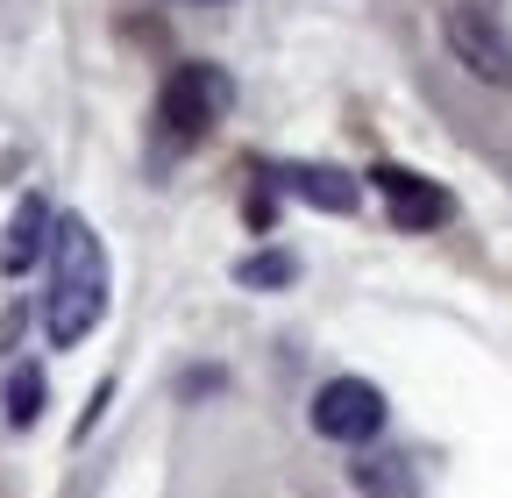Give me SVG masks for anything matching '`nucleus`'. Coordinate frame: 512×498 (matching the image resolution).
Segmentation results:
<instances>
[{"instance_id": "nucleus-4", "label": "nucleus", "mask_w": 512, "mask_h": 498, "mask_svg": "<svg viewBox=\"0 0 512 498\" xmlns=\"http://www.w3.org/2000/svg\"><path fill=\"white\" fill-rule=\"evenodd\" d=\"M221 107H228V79H221V72H207V65H178V72L164 79V100H157L164 129H171L178 143L207 136L214 121H221Z\"/></svg>"}, {"instance_id": "nucleus-9", "label": "nucleus", "mask_w": 512, "mask_h": 498, "mask_svg": "<svg viewBox=\"0 0 512 498\" xmlns=\"http://www.w3.org/2000/svg\"><path fill=\"white\" fill-rule=\"evenodd\" d=\"M43 399H50V392H43V370H29V363H22L15 378H8V427H36Z\"/></svg>"}, {"instance_id": "nucleus-7", "label": "nucleus", "mask_w": 512, "mask_h": 498, "mask_svg": "<svg viewBox=\"0 0 512 498\" xmlns=\"http://www.w3.org/2000/svg\"><path fill=\"white\" fill-rule=\"evenodd\" d=\"M43 228H50V207H43V200H22V207H15V221H8V242H0V271H8V278L36 264V249L50 242Z\"/></svg>"}, {"instance_id": "nucleus-6", "label": "nucleus", "mask_w": 512, "mask_h": 498, "mask_svg": "<svg viewBox=\"0 0 512 498\" xmlns=\"http://www.w3.org/2000/svg\"><path fill=\"white\" fill-rule=\"evenodd\" d=\"M349 477H356V491H363V498H420L413 463H406V456H392V449H377V456L349 463Z\"/></svg>"}, {"instance_id": "nucleus-5", "label": "nucleus", "mask_w": 512, "mask_h": 498, "mask_svg": "<svg viewBox=\"0 0 512 498\" xmlns=\"http://www.w3.org/2000/svg\"><path fill=\"white\" fill-rule=\"evenodd\" d=\"M370 178H377V193L392 200V221L399 228H434L448 214V193H434V185L420 171H406V164H377Z\"/></svg>"}, {"instance_id": "nucleus-10", "label": "nucleus", "mask_w": 512, "mask_h": 498, "mask_svg": "<svg viewBox=\"0 0 512 498\" xmlns=\"http://www.w3.org/2000/svg\"><path fill=\"white\" fill-rule=\"evenodd\" d=\"M292 278V257H249L242 264V285H285Z\"/></svg>"}, {"instance_id": "nucleus-1", "label": "nucleus", "mask_w": 512, "mask_h": 498, "mask_svg": "<svg viewBox=\"0 0 512 498\" xmlns=\"http://www.w3.org/2000/svg\"><path fill=\"white\" fill-rule=\"evenodd\" d=\"M107 314V257H100V235L93 221L64 214L50 235V292H43V335L57 349H72L100 328Z\"/></svg>"}, {"instance_id": "nucleus-8", "label": "nucleus", "mask_w": 512, "mask_h": 498, "mask_svg": "<svg viewBox=\"0 0 512 498\" xmlns=\"http://www.w3.org/2000/svg\"><path fill=\"white\" fill-rule=\"evenodd\" d=\"M278 178L292 185L299 200H313V207H328V214H349V207H356V185H349L342 171H328V164H285Z\"/></svg>"}, {"instance_id": "nucleus-3", "label": "nucleus", "mask_w": 512, "mask_h": 498, "mask_svg": "<svg viewBox=\"0 0 512 498\" xmlns=\"http://www.w3.org/2000/svg\"><path fill=\"white\" fill-rule=\"evenodd\" d=\"M384 427V392L370 378H328L313 392V434L320 442H370V434Z\"/></svg>"}, {"instance_id": "nucleus-2", "label": "nucleus", "mask_w": 512, "mask_h": 498, "mask_svg": "<svg viewBox=\"0 0 512 498\" xmlns=\"http://www.w3.org/2000/svg\"><path fill=\"white\" fill-rule=\"evenodd\" d=\"M441 43H448V57H456L470 79L512 93V29L484 8V0H456V8L441 15Z\"/></svg>"}]
</instances>
